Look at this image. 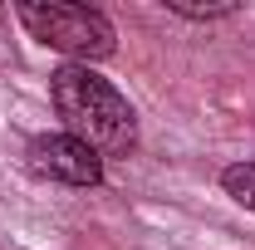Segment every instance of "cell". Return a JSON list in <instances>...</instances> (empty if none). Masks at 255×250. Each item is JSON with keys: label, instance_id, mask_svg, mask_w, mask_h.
<instances>
[{"label": "cell", "instance_id": "obj_3", "mask_svg": "<svg viewBox=\"0 0 255 250\" xmlns=\"http://www.w3.org/2000/svg\"><path fill=\"white\" fill-rule=\"evenodd\" d=\"M30 167L49 182H64V187H98L103 182V157L79 142L74 132H44L30 142Z\"/></svg>", "mask_w": 255, "mask_h": 250}, {"label": "cell", "instance_id": "obj_1", "mask_svg": "<svg viewBox=\"0 0 255 250\" xmlns=\"http://www.w3.org/2000/svg\"><path fill=\"white\" fill-rule=\"evenodd\" d=\"M49 94L54 108L69 123V132L79 142H89L98 157H123L137 147V113L128 108V98L98 79L89 64H64L49 74Z\"/></svg>", "mask_w": 255, "mask_h": 250}, {"label": "cell", "instance_id": "obj_2", "mask_svg": "<svg viewBox=\"0 0 255 250\" xmlns=\"http://www.w3.org/2000/svg\"><path fill=\"white\" fill-rule=\"evenodd\" d=\"M20 20L34 39H44L49 49H64L74 59H108L118 44L108 15L94 5H20Z\"/></svg>", "mask_w": 255, "mask_h": 250}, {"label": "cell", "instance_id": "obj_4", "mask_svg": "<svg viewBox=\"0 0 255 250\" xmlns=\"http://www.w3.org/2000/svg\"><path fill=\"white\" fill-rule=\"evenodd\" d=\"M221 187H226V196H236L246 211H255V162H236V167H226V172H221Z\"/></svg>", "mask_w": 255, "mask_h": 250}, {"label": "cell", "instance_id": "obj_5", "mask_svg": "<svg viewBox=\"0 0 255 250\" xmlns=\"http://www.w3.org/2000/svg\"><path fill=\"white\" fill-rule=\"evenodd\" d=\"M172 10L187 15V20H216V15H231L236 5H206V10H201V5H172Z\"/></svg>", "mask_w": 255, "mask_h": 250}]
</instances>
